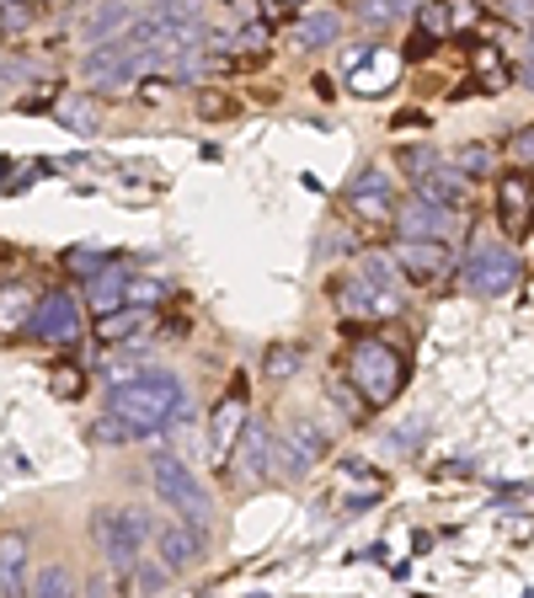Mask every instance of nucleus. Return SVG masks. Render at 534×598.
I'll list each match as a JSON object with an SVG mask.
<instances>
[{"label":"nucleus","instance_id":"17","mask_svg":"<svg viewBox=\"0 0 534 598\" xmlns=\"http://www.w3.org/2000/svg\"><path fill=\"white\" fill-rule=\"evenodd\" d=\"M417 27H422V43H428V49H433V43H449L455 27H460V11H455L449 0H422V5H417Z\"/></svg>","mask_w":534,"mask_h":598},{"label":"nucleus","instance_id":"10","mask_svg":"<svg viewBox=\"0 0 534 598\" xmlns=\"http://www.w3.org/2000/svg\"><path fill=\"white\" fill-rule=\"evenodd\" d=\"M332 300H336V316H342V321H385V316L400 310V300L380 294L369 278H336Z\"/></svg>","mask_w":534,"mask_h":598},{"label":"nucleus","instance_id":"23","mask_svg":"<svg viewBox=\"0 0 534 598\" xmlns=\"http://www.w3.org/2000/svg\"><path fill=\"white\" fill-rule=\"evenodd\" d=\"M124 283H129V267L124 263H113L102 278H91V310H97V316L118 310V305H124Z\"/></svg>","mask_w":534,"mask_h":598},{"label":"nucleus","instance_id":"24","mask_svg":"<svg viewBox=\"0 0 534 598\" xmlns=\"http://www.w3.org/2000/svg\"><path fill=\"white\" fill-rule=\"evenodd\" d=\"M497 203H503V225H508V230H524V214H530V177L513 171V177L503 182Z\"/></svg>","mask_w":534,"mask_h":598},{"label":"nucleus","instance_id":"26","mask_svg":"<svg viewBox=\"0 0 534 598\" xmlns=\"http://www.w3.org/2000/svg\"><path fill=\"white\" fill-rule=\"evenodd\" d=\"M27 598H80V594H75V577H69V567L49 561V567L33 577V594H27Z\"/></svg>","mask_w":534,"mask_h":598},{"label":"nucleus","instance_id":"8","mask_svg":"<svg viewBox=\"0 0 534 598\" xmlns=\"http://www.w3.org/2000/svg\"><path fill=\"white\" fill-rule=\"evenodd\" d=\"M513 283H519V257H513V246H481L466 267V289L470 294H486V300H497V294H513Z\"/></svg>","mask_w":534,"mask_h":598},{"label":"nucleus","instance_id":"25","mask_svg":"<svg viewBox=\"0 0 534 598\" xmlns=\"http://www.w3.org/2000/svg\"><path fill=\"white\" fill-rule=\"evenodd\" d=\"M129 22H134V11L124 0H113V5H102V11L86 22V43H107V38H118Z\"/></svg>","mask_w":534,"mask_h":598},{"label":"nucleus","instance_id":"34","mask_svg":"<svg viewBox=\"0 0 534 598\" xmlns=\"http://www.w3.org/2000/svg\"><path fill=\"white\" fill-rule=\"evenodd\" d=\"M455 166H460L455 177H486L492 171V150L486 144H460L455 150Z\"/></svg>","mask_w":534,"mask_h":598},{"label":"nucleus","instance_id":"44","mask_svg":"<svg viewBox=\"0 0 534 598\" xmlns=\"http://www.w3.org/2000/svg\"><path fill=\"white\" fill-rule=\"evenodd\" d=\"M252 598H263V594H252Z\"/></svg>","mask_w":534,"mask_h":598},{"label":"nucleus","instance_id":"7","mask_svg":"<svg viewBox=\"0 0 534 598\" xmlns=\"http://www.w3.org/2000/svg\"><path fill=\"white\" fill-rule=\"evenodd\" d=\"M391 263H396V272L406 278V283H417V289H438V283L449 278L455 257H449L444 241H400Z\"/></svg>","mask_w":534,"mask_h":598},{"label":"nucleus","instance_id":"43","mask_svg":"<svg viewBox=\"0 0 534 598\" xmlns=\"http://www.w3.org/2000/svg\"><path fill=\"white\" fill-rule=\"evenodd\" d=\"M5 5H16V0H5Z\"/></svg>","mask_w":534,"mask_h":598},{"label":"nucleus","instance_id":"18","mask_svg":"<svg viewBox=\"0 0 534 598\" xmlns=\"http://www.w3.org/2000/svg\"><path fill=\"white\" fill-rule=\"evenodd\" d=\"M417 182V199L422 203H438V208H460L466 199V177H455V171H422V177H411Z\"/></svg>","mask_w":534,"mask_h":598},{"label":"nucleus","instance_id":"29","mask_svg":"<svg viewBox=\"0 0 534 598\" xmlns=\"http://www.w3.org/2000/svg\"><path fill=\"white\" fill-rule=\"evenodd\" d=\"M161 300H171V289H166L161 278H134L129 272V283H124V305H134V310H155Z\"/></svg>","mask_w":534,"mask_h":598},{"label":"nucleus","instance_id":"21","mask_svg":"<svg viewBox=\"0 0 534 598\" xmlns=\"http://www.w3.org/2000/svg\"><path fill=\"white\" fill-rule=\"evenodd\" d=\"M33 305H38V294H27V289H5V294H0V336H22V332H27Z\"/></svg>","mask_w":534,"mask_h":598},{"label":"nucleus","instance_id":"31","mask_svg":"<svg viewBox=\"0 0 534 598\" xmlns=\"http://www.w3.org/2000/svg\"><path fill=\"white\" fill-rule=\"evenodd\" d=\"M300 358H305V353H300V342H278V347L263 358V374H267V380H289V374L300 369Z\"/></svg>","mask_w":534,"mask_h":598},{"label":"nucleus","instance_id":"15","mask_svg":"<svg viewBox=\"0 0 534 598\" xmlns=\"http://www.w3.org/2000/svg\"><path fill=\"white\" fill-rule=\"evenodd\" d=\"M267 449H272L267 422L263 417H246V428H241V438L230 449V466L241 470V475H267Z\"/></svg>","mask_w":534,"mask_h":598},{"label":"nucleus","instance_id":"16","mask_svg":"<svg viewBox=\"0 0 534 598\" xmlns=\"http://www.w3.org/2000/svg\"><path fill=\"white\" fill-rule=\"evenodd\" d=\"M150 332H155V310L118 305V310L97 316V336H102V342H129V336H150Z\"/></svg>","mask_w":534,"mask_h":598},{"label":"nucleus","instance_id":"27","mask_svg":"<svg viewBox=\"0 0 534 598\" xmlns=\"http://www.w3.org/2000/svg\"><path fill=\"white\" fill-rule=\"evenodd\" d=\"M113 263H118V257H113V252H97V246H75V252L65 257L69 278H86V283H91V278H102Z\"/></svg>","mask_w":534,"mask_h":598},{"label":"nucleus","instance_id":"13","mask_svg":"<svg viewBox=\"0 0 534 598\" xmlns=\"http://www.w3.org/2000/svg\"><path fill=\"white\" fill-rule=\"evenodd\" d=\"M150 539H155V556H161V572H188L193 561H199V534L188 530V524H177V519H161V524H150Z\"/></svg>","mask_w":534,"mask_h":598},{"label":"nucleus","instance_id":"39","mask_svg":"<svg viewBox=\"0 0 534 598\" xmlns=\"http://www.w3.org/2000/svg\"><path fill=\"white\" fill-rule=\"evenodd\" d=\"M97 438H102V444H134V433L118 417H102V422H97Z\"/></svg>","mask_w":534,"mask_h":598},{"label":"nucleus","instance_id":"1","mask_svg":"<svg viewBox=\"0 0 534 598\" xmlns=\"http://www.w3.org/2000/svg\"><path fill=\"white\" fill-rule=\"evenodd\" d=\"M188 411V385L177 380V374H166V369H144V374H129V380H118L113 385V396H107V417H118L124 428L134 433V444L139 438H155L171 417H182Z\"/></svg>","mask_w":534,"mask_h":598},{"label":"nucleus","instance_id":"2","mask_svg":"<svg viewBox=\"0 0 534 598\" xmlns=\"http://www.w3.org/2000/svg\"><path fill=\"white\" fill-rule=\"evenodd\" d=\"M406 374H411L406 353L396 342H385V336H364V342L347 347V374L342 380L353 385V396L364 406H391L400 396V385H406Z\"/></svg>","mask_w":534,"mask_h":598},{"label":"nucleus","instance_id":"37","mask_svg":"<svg viewBox=\"0 0 534 598\" xmlns=\"http://www.w3.org/2000/svg\"><path fill=\"white\" fill-rule=\"evenodd\" d=\"M332 400H336V406H342V411H347V417H353V422H358V417L369 411L364 400L353 396V385H347V380H336V385H332Z\"/></svg>","mask_w":534,"mask_h":598},{"label":"nucleus","instance_id":"30","mask_svg":"<svg viewBox=\"0 0 534 598\" xmlns=\"http://www.w3.org/2000/svg\"><path fill=\"white\" fill-rule=\"evenodd\" d=\"M60 124L69 133H97V107L86 102V97H65L60 102Z\"/></svg>","mask_w":534,"mask_h":598},{"label":"nucleus","instance_id":"22","mask_svg":"<svg viewBox=\"0 0 534 598\" xmlns=\"http://www.w3.org/2000/svg\"><path fill=\"white\" fill-rule=\"evenodd\" d=\"M336 33H342V22H336L332 11H316V16H300V22H294V43L310 49V54L327 49V43H336Z\"/></svg>","mask_w":534,"mask_h":598},{"label":"nucleus","instance_id":"35","mask_svg":"<svg viewBox=\"0 0 534 598\" xmlns=\"http://www.w3.org/2000/svg\"><path fill=\"white\" fill-rule=\"evenodd\" d=\"M225 43H236L241 54H263V43H267V22H252V27H241V38H225Z\"/></svg>","mask_w":534,"mask_h":598},{"label":"nucleus","instance_id":"28","mask_svg":"<svg viewBox=\"0 0 534 598\" xmlns=\"http://www.w3.org/2000/svg\"><path fill=\"white\" fill-rule=\"evenodd\" d=\"M475 75H481V91H508V65H503V54L492 49V43H481L475 49Z\"/></svg>","mask_w":534,"mask_h":598},{"label":"nucleus","instance_id":"41","mask_svg":"<svg viewBox=\"0 0 534 598\" xmlns=\"http://www.w3.org/2000/svg\"><path fill=\"white\" fill-rule=\"evenodd\" d=\"M219 5H236V11H257V0H219Z\"/></svg>","mask_w":534,"mask_h":598},{"label":"nucleus","instance_id":"40","mask_svg":"<svg viewBox=\"0 0 534 598\" xmlns=\"http://www.w3.org/2000/svg\"><path fill=\"white\" fill-rule=\"evenodd\" d=\"M530 150H534L530 129H519V133H513V155H519V171H524V166H530Z\"/></svg>","mask_w":534,"mask_h":598},{"label":"nucleus","instance_id":"3","mask_svg":"<svg viewBox=\"0 0 534 598\" xmlns=\"http://www.w3.org/2000/svg\"><path fill=\"white\" fill-rule=\"evenodd\" d=\"M150 481H155V497L177 513V524H188V530L208 534L214 524V497H208V486H203L193 470L182 466L177 455H155V466H150Z\"/></svg>","mask_w":534,"mask_h":598},{"label":"nucleus","instance_id":"11","mask_svg":"<svg viewBox=\"0 0 534 598\" xmlns=\"http://www.w3.org/2000/svg\"><path fill=\"white\" fill-rule=\"evenodd\" d=\"M347 208L364 219V225H385L391 214H396V193H391V177L380 171V166H369V171H358L353 177V188H347Z\"/></svg>","mask_w":534,"mask_h":598},{"label":"nucleus","instance_id":"42","mask_svg":"<svg viewBox=\"0 0 534 598\" xmlns=\"http://www.w3.org/2000/svg\"><path fill=\"white\" fill-rule=\"evenodd\" d=\"M91 598H102V583H91Z\"/></svg>","mask_w":534,"mask_h":598},{"label":"nucleus","instance_id":"14","mask_svg":"<svg viewBox=\"0 0 534 598\" xmlns=\"http://www.w3.org/2000/svg\"><path fill=\"white\" fill-rule=\"evenodd\" d=\"M391 225L400 230V241H444V230H449V208L411 199L391 214Z\"/></svg>","mask_w":534,"mask_h":598},{"label":"nucleus","instance_id":"20","mask_svg":"<svg viewBox=\"0 0 534 598\" xmlns=\"http://www.w3.org/2000/svg\"><path fill=\"white\" fill-rule=\"evenodd\" d=\"M27 567V534H0V598H16Z\"/></svg>","mask_w":534,"mask_h":598},{"label":"nucleus","instance_id":"12","mask_svg":"<svg viewBox=\"0 0 534 598\" xmlns=\"http://www.w3.org/2000/svg\"><path fill=\"white\" fill-rule=\"evenodd\" d=\"M396 75H400V54H391V49H364L347 65V91L353 97H380V91L396 86Z\"/></svg>","mask_w":534,"mask_h":598},{"label":"nucleus","instance_id":"38","mask_svg":"<svg viewBox=\"0 0 534 598\" xmlns=\"http://www.w3.org/2000/svg\"><path fill=\"white\" fill-rule=\"evenodd\" d=\"M400 166H406L411 177H422V171L438 166V155H433V150H400Z\"/></svg>","mask_w":534,"mask_h":598},{"label":"nucleus","instance_id":"6","mask_svg":"<svg viewBox=\"0 0 534 598\" xmlns=\"http://www.w3.org/2000/svg\"><path fill=\"white\" fill-rule=\"evenodd\" d=\"M327 455H332L327 433H321L316 422H294V433H289L278 449H267V470H283V475H310V470L321 466Z\"/></svg>","mask_w":534,"mask_h":598},{"label":"nucleus","instance_id":"33","mask_svg":"<svg viewBox=\"0 0 534 598\" xmlns=\"http://www.w3.org/2000/svg\"><path fill=\"white\" fill-rule=\"evenodd\" d=\"M358 278H369V283H374L380 294H391V300H396V263H391V257L369 252V257H364V272H358Z\"/></svg>","mask_w":534,"mask_h":598},{"label":"nucleus","instance_id":"32","mask_svg":"<svg viewBox=\"0 0 534 598\" xmlns=\"http://www.w3.org/2000/svg\"><path fill=\"white\" fill-rule=\"evenodd\" d=\"M400 11H411V0H358V22L369 27H391Z\"/></svg>","mask_w":534,"mask_h":598},{"label":"nucleus","instance_id":"36","mask_svg":"<svg viewBox=\"0 0 534 598\" xmlns=\"http://www.w3.org/2000/svg\"><path fill=\"white\" fill-rule=\"evenodd\" d=\"M80 385H86V374H80V369H69V364H65V369H54V396H80Z\"/></svg>","mask_w":534,"mask_h":598},{"label":"nucleus","instance_id":"5","mask_svg":"<svg viewBox=\"0 0 534 598\" xmlns=\"http://www.w3.org/2000/svg\"><path fill=\"white\" fill-rule=\"evenodd\" d=\"M86 332V316H80V300L75 294H43L38 305H33V321H27V336H38V342H80Z\"/></svg>","mask_w":534,"mask_h":598},{"label":"nucleus","instance_id":"4","mask_svg":"<svg viewBox=\"0 0 534 598\" xmlns=\"http://www.w3.org/2000/svg\"><path fill=\"white\" fill-rule=\"evenodd\" d=\"M91 539L102 545V556L113 561L118 583H129L134 567H139V550L150 539V519L139 508H97L91 513Z\"/></svg>","mask_w":534,"mask_h":598},{"label":"nucleus","instance_id":"9","mask_svg":"<svg viewBox=\"0 0 534 598\" xmlns=\"http://www.w3.org/2000/svg\"><path fill=\"white\" fill-rule=\"evenodd\" d=\"M246 417H252V400H246V385L236 380L225 391V400L214 406V417H208V455H214V466H230V449H236Z\"/></svg>","mask_w":534,"mask_h":598},{"label":"nucleus","instance_id":"19","mask_svg":"<svg viewBox=\"0 0 534 598\" xmlns=\"http://www.w3.org/2000/svg\"><path fill=\"white\" fill-rule=\"evenodd\" d=\"M342 481L353 486V492H347V508H369V502L385 497V475L374 466H364V460H347V466H342Z\"/></svg>","mask_w":534,"mask_h":598}]
</instances>
